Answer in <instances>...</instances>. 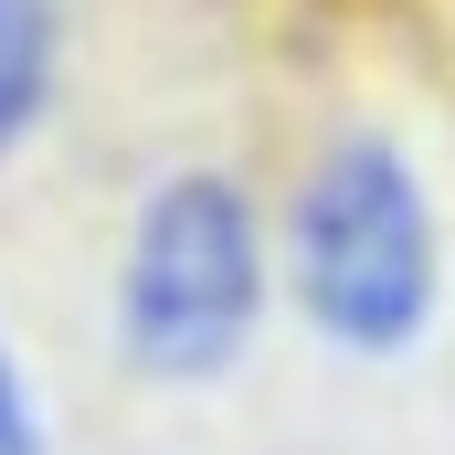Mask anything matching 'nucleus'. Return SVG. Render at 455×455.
<instances>
[{
	"instance_id": "obj_1",
	"label": "nucleus",
	"mask_w": 455,
	"mask_h": 455,
	"mask_svg": "<svg viewBox=\"0 0 455 455\" xmlns=\"http://www.w3.org/2000/svg\"><path fill=\"white\" fill-rule=\"evenodd\" d=\"M286 286L349 360H392L435 318V202L392 138H329L286 202Z\"/></svg>"
},
{
	"instance_id": "obj_2",
	"label": "nucleus",
	"mask_w": 455,
	"mask_h": 455,
	"mask_svg": "<svg viewBox=\"0 0 455 455\" xmlns=\"http://www.w3.org/2000/svg\"><path fill=\"white\" fill-rule=\"evenodd\" d=\"M265 318V223L233 170H170L116 243V349L138 381H223Z\"/></svg>"
},
{
	"instance_id": "obj_3",
	"label": "nucleus",
	"mask_w": 455,
	"mask_h": 455,
	"mask_svg": "<svg viewBox=\"0 0 455 455\" xmlns=\"http://www.w3.org/2000/svg\"><path fill=\"white\" fill-rule=\"evenodd\" d=\"M64 96V0H0V159Z\"/></svg>"
},
{
	"instance_id": "obj_4",
	"label": "nucleus",
	"mask_w": 455,
	"mask_h": 455,
	"mask_svg": "<svg viewBox=\"0 0 455 455\" xmlns=\"http://www.w3.org/2000/svg\"><path fill=\"white\" fill-rule=\"evenodd\" d=\"M0 455H43V413H32V381H21L11 339H0Z\"/></svg>"
}]
</instances>
